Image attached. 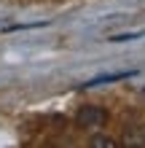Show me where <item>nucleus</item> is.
Masks as SVG:
<instances>
[{"instance_id": "nucleus-1", "label": "nucleus", "mask_w": 145, "mask_h": 148, "mask_svg": "<svg viewBox=\"0 0 145 148\" xmlns=\"http://www.w3.org/2000/svg\"><path fill=\"white\" fill-rule=\"evenodd\" d=\"M75 121H78L81 129H91V132H97L108 124V110L99 108V105H81L75 110Z\"/></svg>"}, {"instance_id": "nucleus-2", "label": "nucleus", "mask_w": 145, "mask_h": 148, "mask_svg": "<svg viewBox=\"0 0 145 148\" xmlns=\"http://www.w3.org/2000/svg\"><path fill=\"white\" fill-rule=\"evenodd\" d=\"M134 70H124V73H105V75H97V78H91V81L86 84V89L89 86H99V84H113V81H124V78H132Z\"/></svg>"}, {"instance_id": "nucleus-3", "label": "nucleus", "mask_w": 145, "mask_h": 148, "mask_svg": "<svg viewBox=\"0 0 145 148\" xmlns=\"http://www.w3.org/2000/svg\"><path fill=\"white\" fill-rule=\"evenodd\" d=\"M124 143H126V145H145V127L126 132V135H124Z\"/></svg>"}, {"instance_id": "nucleus-4", "label": "nucleus", "mask_w": 145, "mask_h": 148, "mask_svg": "<svg viewBox=\"0 0 145 148\" xmlns=\"http://www.w3.org/2000/svg\"><path fill=\"white\" fill-rule=\"evenodd\" d=\"M89 145H91V148H116L118 140H113V137H105V135H94Z\"/></svg>"}]
</instances>
